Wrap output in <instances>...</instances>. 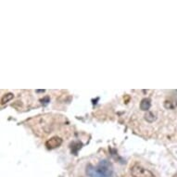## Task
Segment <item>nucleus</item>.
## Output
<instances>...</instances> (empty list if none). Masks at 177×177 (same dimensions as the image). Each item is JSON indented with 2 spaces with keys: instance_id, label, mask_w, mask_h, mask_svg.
<instances>
[{
  "instance_id": "3",
  "label": "nucleus",
  "mask_w": 177,
  "mask_h": 177,
  "mask_svg": "<svg viewBox=\"0 0 177 177\" xmlns=\"http://www.w3.org/2000/svg\"><path fill=\"white\" fill-rule=\"evenodd\" d=\"M86 174L89 177H102L97 168L92 166L91 164H88L86 166Z\"/></svg>"
},
{
  "instance_id": "4",
  "label": "nucleus",
  "mask_w": 177,
  "mask_h": 177,
  "mask_svg": "<svg viewBox=\"0 0 177 177\" xmlns=\"http://www.w3.org/2000/svg\"><path fill=\"white\" fill-rule=\"evenodd\" d=\"M150 106H151V102H150L149 98H144L140 102V109L144 110V111H148L150 108Z\"/></svg>"
},
{
  "instance_id": "6",
  "label": "nucleus",
  "mask_w": 177,
  "mask_h": 177,
  "mask_svg": "<svg viewBox=\"0 0 177 177\" xmlns=\"http://www.w3.org/2000/svg\"><path fill=\"white\" fill-rule=\"evenodd\" d=\"M145 119H146V121L148 122H153L155 120H156V118H155L154 114L152 112H150V111H148L147 113H146Z\"/></svg>"
},
{
  "instance_id": "5",
  "label": "nucleus",
  "mask_w": 177,
  "mask_h": 177,
  "mask_svg": "<svg viewBox=\"0 0 177 177\" xmlns=\"http://www.w3.org/2000/svg\"><path fill=\"white\" fill-rule=\"evenodd\" d=\"M164 107L169 109H174L177 107V102L174 100H166L164 102Z\"/></svg>"
},
{
  "instance_id": "2",
  "label": "nucleus",
  "mask_w": 177,
  "mask_h": 177,
  "mask_svg": "<svg viewBox=\"0 0 177 177\" xmlns=\"http://www.w3.org/2000/svg\"><path fill=\"white\" fill-rule=\"evenodd\" d=\"M62 144V139L60 137H57V136H54L52 138L48 139L46 142V147L48 149H54L56 148H59V146Z\"/></svg>"
},
{
  "instance_id": "1",
  "label": "nucleus",
  "mask_w": 177,
  "mask_h": 177,
  "mask_svg": "<svg viewBox=\"0 0 177 177\" xmlns=\"http://www.w3.org/2000/svg\"><path fill=\"white\" fill-rule=\"evenodd\" d=\"M131 174L133 177H154L151 172L139 164H135L131 167Z\"/></svg>"
},
{
  "instance_id": "9",
  "label": "nucleus",
  "mask_w": 177,
  "mask_h": 177,
  "mask_svg": "<svg viewBox=\"0 0 177 177\" xmlns=\"http://www.w3.org/2000/svg\"><path fill=\"white\" fill-rule=\"evenodd\" d=\"M172 177H177V174H174V175L172 176Z\"/></svg>"
},
{
  "instance_id": "7",
  "label": "nucleus",
  "mask_w": 177,
  "mask_h": 177,
  "mask_svg": "<svg viewBox=\"0 0 177 177\" xmlns=\"http://www.w3.org/2000/svg\"><path fill=\"white\" fill-rule=\"evenodd\" d=\"M12 98H13V94H11V93H8V94H6L2 97L1 102H2V104H5V103L8 102L10 100H11Z\"/></svg>"
},
{
  "instance_id": "8",
  "label": "nucleus",
  "mask_w": 177,
  "mask_h": 177,
  "mask_svg": "<svg viewBox=\"0 0 177 177\" xmlns=\"http://www.w3.org/2000/svg\"><path fill=\"white\" fill-rule=\"evenodd\" d=\"M41 101H42V103H43L44 105H46V104L48 103V101H49V97H48V96H46L45 98H43Z\"/></svg>"
}]
</instances>
